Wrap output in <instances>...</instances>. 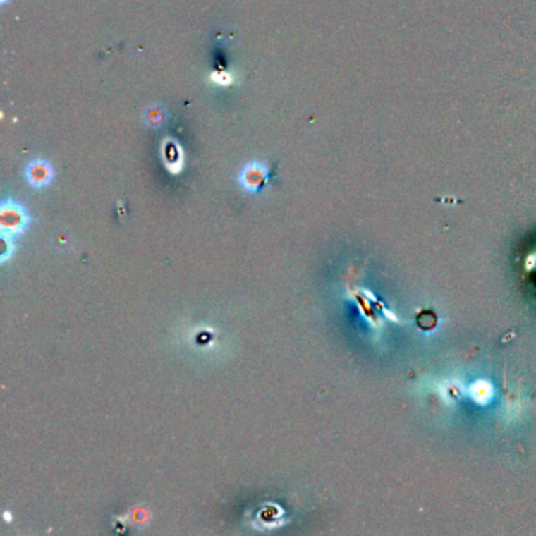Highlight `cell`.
Segmentation results:
<instances>
[{
    "label": "cell",
    "mask_w": 536,
    "mask_h": 536,
    "mask_svg": "<svg viewBox=\"0 0 536 536\" xmlns=\"http://www.w3.org/2000/svg\"><path fill=\"white\" fill-rule=\"evenodd\" d=\"M269 181V167L264 162L250 161L243 166L239 171V184L244 190L255 194Z\"/></svg>",
    "instance_id": "6da1fadb"
},
{
    "label": "cell",
    "mask_w": 536,
    "mask_h": 536,
    "mask_svg": "<svg viewBox=\"0 0 536 536\" xmlns=\"http://www.w3.org/2000/svg\"><path fill=\"white\" fill-rule=\"evenodd\" d=\"M24 176L25 181L29 183L32 188L44 189L54 181L56 171H54V167L49 161L43 159V157H35V159L27 162Z\"/></svg>",
    "instance_id": "7a4b0ae2"
},
{
    "label": "cell",
    "mask_w": 536,
    "mask_h": 536,
    "mask_svg": "<svg viewBox=\"0 0 536 536\" xmlns=\"http://www.w3.org/2000/svg\"><path fill=\"white\" fill-rule=\"evenodd\" d=\"M29 216H27L25 208L15 200H5L2 205V225L5 230L13 233L20 231L25 226Z\"/></svg>",
    "instance_id": "3957f363"
},
{
    "label": "cell",
    "mask_w": 536,
    "mask_h": 536,
    "mask_svg": "<svg viewBox=\"0 0 536 536\" xmlns=\"http://www.w3.org/2000/svg\"><path fill=\"white\" fill-rule=\"evenodd\" d=\"M143 120L147 125L153 129H161L169 121L167 109L161 104H151L145 112H143Z\"/></svg>",
    "instance_id": "277c9868"
},
{
    "label": "cell",
    "mask_w": 536,
    "mask_h": 536,
    "mask_svg": "<svg viewBox=\"0 0 536 536\" xmlns=\"http://www.w3.org/2000/svg\"><path fill=\"white\" fill-rule=\"evenodd\" d=\"M2 4L5 5V4H8V0H2Z\"/></svg>",
    "instance_id": "5b68a950"
}]
</instances>
